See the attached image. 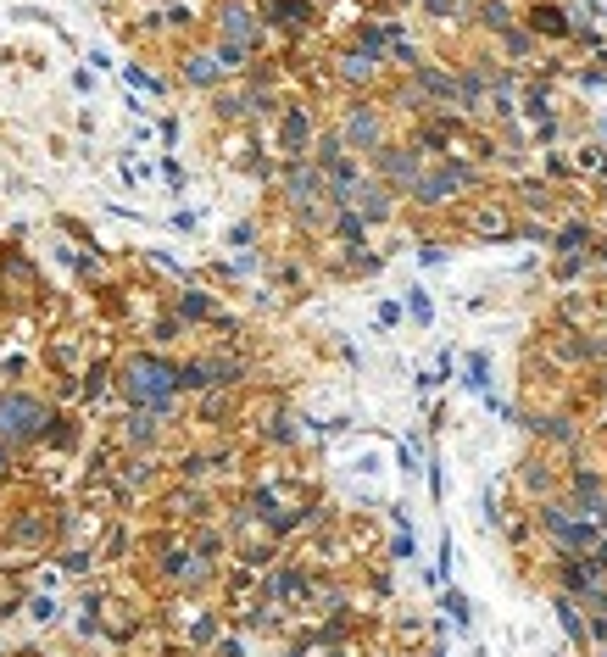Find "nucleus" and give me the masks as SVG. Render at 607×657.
<instances>
[{
    "label": "nucleus",
    "mask_w": 607,
    "mask_h": 657,
    "mask_svg": "<svg viewBox=\"0 0 607 657\" xmlns=\"http://www.w3.org/2000/svg\"><path fill=\"white\" fill-rule=\"evenodd\" d=\"M173 385H179V374L162 368V362H134V374H129V390L140 407H162L173 396Z\"/></svg>",
    "instance_id": "1"
},
{
    "label": "nucleus",
    "mask_w": 607,
    "mask_h": 657,
    "mask_svg": "<svg viewBox=\"0 0 607 657\" xmlns=\"http://www.w3.org/2000/svg\"><path fill=\"white\" fill-rule=\"evenodd\" d=\"M0 429H6V435H34L39 407L34 401H0Z\"/></svg>",
    "instance_id": "2"
}]
</instances>
